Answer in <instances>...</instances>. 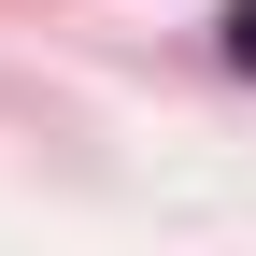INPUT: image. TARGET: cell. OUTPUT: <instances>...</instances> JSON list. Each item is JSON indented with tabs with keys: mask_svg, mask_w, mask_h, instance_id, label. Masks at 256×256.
<instances>
[{
	"mask_svg": "<svg viewBox=\"0 0 256 256\" xmlns=\"http://www.w3.org/2000/svg\"><path fill=\"white\" fill-rule=\"evenodd\" d=\"M228 57H242V72H256V0H228Z\"/></svg>",
	"mask_w": 256,
	"mask_h": 256,
	"instance_id": "obj_1",
	"label": "cell"
}]
</instances>
